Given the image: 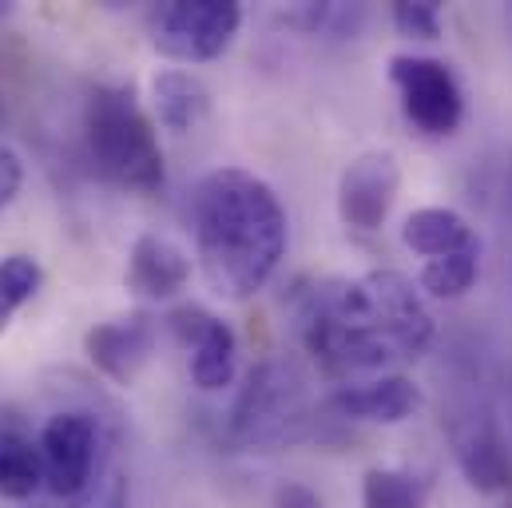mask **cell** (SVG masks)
<instances>
[{
    "mask_svg": "<svg viewBox=\"0 0 512 508\" xmlns=\"http://www.w3.org/2000/svg\"><path fill=\"white\" fill-rule=\"evenodd\" d=\"M32 508H128V477H124V469L108 465L88 493H80L72 501H44Z\"/></svg>",
    "mask_w": 512,
    "mask_h": 508,
    "instance_id": "cell-20",
    "label": "cell"
},
{
    "mask_svg": "<svg viewBox=\"0 0 512 508\" xmlns=\"http://www.w3.org/2000/svg\"><path fill=\"white\" fill-rule=\"evenodd\" d=\"M393 28L409 40H437L441 36V4L437 0H401L393 4Z\"/></svg>",
    "mask_w": 512,
    "mask_h": 508,
    "instance_id": "cell-21",
    "label": "cell"
},
{
    "mask_svg": "<svg viewBox=\"0 0 512 508\" xmlns=\"http://www.w3.org/2000/svg\"><path fill=\"white\" fill-rule=\"evenodd\" d=\"M243 28V4L235 0H167L151 12V48L175 64L219 60Z\"/></svg>",
    "mask_w": 512,
    "mask_h": 508,
    "instance_id": "cell-5",
    "label": "cell"
},
{
    "mask_svg": "<svg viewBox=\"0 0 512 508\" xmlns=\"http://www.w3.org/2000/svg\"><path fill=\"white\" fill-rule=\"evenodd\" d=\"M397 191H401L397 155L393 151H366L338 179V219L358 235H374L385 227V219L397 203Z\"/></svg>",
    "mask_w": 512,
    "mask_h": 508,
    "instance_id": "cell-10",
    "label": "cell"
},
{
    "mask_svg": "<svg viewBox=\"0 0 512 508\" xmlns=\"http://www.w3.org/2000/svg\"><path fill=\"white\" fill-rule=\"evenodd\" d=\"M477 274H481V247L445 254V258H429L417 274V290L425 298H437V302H457L473 290Z\"/></svg>",
    "mask_w": 512,
    "mask_h": 508,
    "instance_id": "cell-18",
    "label": "cell"
},
{
    "mask_svg": "<svg viewBox=\"0 0 512 508\" xmlns=\"http://www.w3.org/2000/svg\"><path fill=\"white\" fill-rule=\"evenodd\" d=\"M433 493L429 473L378 465L362 477V508H425Z\"/></svg>",
    "mask_w": 512,
    "mask_h": 508,
    "instance_id": "cell-17",
    "label": "cell"
},
{
    "mask_svg": "<svg viewBox=\"0 0 512 508\" xmlns=\"http://www.w3.org/2000/svg\"><path fill=\"white\" fill-rule=\"evenodd\" d=\"M270 508H326V501L302 481H282L270 497Z\"/></svg>",
    "mask_w": 512,
    "mask_h": 508,
    "instance_id": "cell-23",
    "label": "cell"
},
{
    "mask_svg": "<svg viewBox=\"0 0 512 508\" xmlns=\"http://www.w3.org/2000/svg\"><path fill=\"white\" fill-rule=\"evenodd\" d=\"M509 413H512V389H509Z\"/></svg>",
    "mask_w": 512,
    "mask_h": 508,
    "instance_id": "cell-26",
    "label": "cell"
},
{
    "mask_svg": "<svg viewBox=\"0 0 512 508\" xmlns=\"http://www.w3.org/2000/svg\"><path fill=\"white\" fill-rule=\"evenodd\" d=\"M84 159L88 167L131 195L163 187V143L135 84H96L84 100Z\"/></svg>",
    "mask_w": 512,
    "mask_h": 508,
    "instance_id": "cell-3",
    "label": "cell"
},
{
    "mask_svg": "<svg viewBox=\"0 0 512 508\" xmlns=\"http://www.w3.org/2000/svg\"><path fill=\"white\" fill-rule=\"evenodd\" d=\"M421 409V385L405 374L342 381L322 397V413L350 425H401Z\"/></svg>",
    "mask_w": 512,
    "mask_h": 508,
    "instance_id": "cell-11",
    "label": "cell"
},
{
    "mask_svg": "<svg viewBox=\"0 0 512 508\" xmlns=\"http://www.w3.org/2000/svg\"><path fill=\"white\" fill-rule=\"evenodd\" d=\"M151 108H155V120L171 135H187V131H195L207 120L211 92L195 72L167 68V72H159L151 80Z\"/></svg>",
    "mask_w": 512,
    "mask_h": 508,
    "instance_id": "cell-14",
    "label": "cell"
},
{
    "mask_svg": "<svg viewBox=\"0 0 512 508\" xmlns=\"http://www.w3.org/2000/svg\"><path fill=\"white\" fill-rule=\"evenodd\" d=\"M44 270L32 254H4L0 258V330L16 318L20 306H28L40 294Z\"/></svg>",
    "mask_w": 512,
    "mask_h": 508,
    "instance_id": "cell-19",
    "label": "cell"
},
{
    "mask_svg": "<svg viewBox=\"0 0 512 508\" xmlns=\"http://www.w3.org/2000/svg\"><path fill=\"white\" fill-rule=\"evenodd\" d=\"M298 338L330 378L358 381L417 362L437 338L425 294L397 270L322 278L298 294Z\"/></svg>",
    "mask_w": 512,
    "mask_h": 508,
    "instance_id": "cell-1",
    "label": "cell"
},
{
    "mask_svg": "<svg viewBox=\"0 0 512 508\" xmlns=\"http://www.w3.org/2000/svg\"><path fill=\"white\" fill-rule=\"evenodd\" d=\"M40 465H44V489L52 501H72L88 493L104 465V429L88 409H60L52 413L36 433Z\"/></svg>",
    "mask_w": 512,
    "mask_h": 508,
    "instance_id": "cell-6",
    "label": "cell"
},
{
    "mask_svg": "<svg viewBox=\"0 0 512 508\" xmlns=\"http://www.w3.org/2000/svg\"><path fill=\"white\" fill-rule=\"evenodd\" d=\"M20 183H24V163H20V155L0 143V211L16 199Z\"/></svg>",
    "mask_w": 512,
    "mask_h": 508,
    "instance_id": "cell-22",
    "label": "cell"
},
{
    "mask_svg": "<svg viewBox=\"0 0 512 508\" xmlns=\"http://www.w3.org/2000/svg\"><path fill=\"white\" fill-rule=\"evenodd\" d=\"M124 282H128L131 294L143 298V302H171L191 282V258L179 243L147 231V235H139L131 243Z\"/></svg>",
    "mask_w": 512,
    "mask_h": 508,
    "instance_id": "cell-13",
    "label": "cell"
},
{
    "mask_svg": "<svg viewBox=\"0 0 512 508\" xmlns=\"http://www.w3.org/2000/svg\"><path fill=\"white\" fill-rule=\"evenodd\" d=\"M191 223L203 278L219 298H255L286 258V207L274 187L247 167L203 175L191 195Z\"/></svg>",
    "mask_w": 512,
    "mask_h": 508,
    "instance_id": "cell-2",
    "label": "cell"
},
{
    "mask_svg": "<svg viewBox=\"0 0 512 508\" xmlns=\"http://www.w3.org/2000/svg\"><path fill=\"white\" fill-rule=\"evenodd\" d=\"M310 385L290 362H258L231 405V437L247 449H286L318 429Z\"/></svg>",
    "mask_w": 512,
    "mask_h": 508,
    "instance_id": "cell-4",
    "label": "cell"
},
{
    "mask_svg": "<svg viewBox=\"0 0 512 508\" xmlns=\"http://www.w3.org/2000/svg\"><path fill=\"white\" fill-rule=\"evenodd\" d=\"M44 489V465L36 437L20 421H0V497L28 501Z\"/></svg>",
    "mask_w": 512,
    "mask_h": 508,
    "instance_id": "cell-16",
    "label": "cell"
},
{
    "mask_svg": "<svg viewBox=\"0 0 512 508\" xmlns=\"http://www.w3.org/2000/svg\"><path fill=\"white\" fill-rule=\"evenodd\" d=\"M167 330L179 338V346L187 350V370H191V381L203 389V393H219L235 381V370H239V338L235 330L203 310V306H175L167 314Z\"/></svg>",
    "mask_w": 512,
    "mask_h": 508,
    "instance_id": "cell-9",
    "label": "cell"
},
{
    "mask_svg": "<svg viewBox=\"0 0 512 508\" xmlns=\"http://www.w3.org/2000/svg\"><path fill=\"white\" fill-rule=\"evenodd\" d=\"M449 441H453V457H457V469L469 481V489H477L485 497L512 493V449L505 441L501 421L493 417V409L481 397H469L453 409Z\"/></svg>",
    "mask_w": 512,
    "mask_h": 508,
    "instance_id": "cell-8",
    "label": "cell"
},
{
    "mask_svg": "<svg viewBox=\"0 0 512 508\" xmlns=\"http://www.w3.org/2000/svg\"><path fill=\"white\" fill-rule=\"evenodd\" d=\"M509 203H512V159H509Z\"/></svg>",
    "mask_w": 512,
    "mask_h": 508,
    "instance_id": "cell-24",
    "label": "cell"
},
{
    "mask_svg": "<svg viewBox=\"0 0 512 508\" xmlns=\"http://www.w3.org/2000/svg\"><path fill=\"white\" fill-rule=\"evenodd\" d=\"M505 20H509V32H512V4H509V12H505Z\"/></svg>",
    "mask_w": 512,
    "mask_h": 508,
    "instance_id": "cell-25",
    "label": "cell"
},
{
    "mask_svg": "<svg viewBox=\"0 0 512 508\" xmlns=\"http://www.w3.org/2000/svg\"><path fill=\"white\" fill-rule=\"evenodd\" d=\"M84 354L96 374H104L116 385H131L155 354V322L147 314L100 322L84 334Z\"/></svg>",
    "mask_w": 512,
    "mask_h": 508,
    "instance_id": "cell-12",
    "label": "cell"
},
{
    "mask_svg": "<svg viewBox=\"0 0 512 508\" xmlns=\"http://www.w3.org/2000/svg\"><path fill=\"white\" fill-rule=\"evenodd\" d=\"M389 84L401 100V116L425 139H449L465 120V88L445 60L397 52L389 56Z\"/></svg>",
    "mask_w": 512,
    "mask_h": 508,
    "instance_id": "cell-7",
    "label": "cell"
},
{
    "mask_svg": "<svg viewBox=\"0 0 512 508\" xmlns=\"http://www.w3.org/2000/svg\"><path fill=\"white\" fill-rule=\"evenodd\" d=\"M401 243L413 254H421L425 262H429V258H445V254L481 247V243H477V231L469 227V219L457 215L453 207H417L413 215H405V223H401Z\"/></svg>",
    "mask_w": 512,
    "mask_h": 508,
    "instance_id": "cell-15",
    "label": "cell"
}]
</instances>
